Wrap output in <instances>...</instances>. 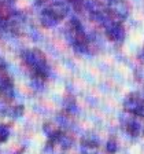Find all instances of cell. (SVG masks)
Returning <instances> with one entry per match:
<instances>
[{
  "mask_svg": "<svg viewBox=\"0 0 144 154\" xmlns=\"http://www.w3.org/2000/svg\"><path fill=\"white\" fill-rule=\"evenodd\" d=\"M22 58L25 63L30 67V70L33 73V81H37L38 85H41L43 81L47 80L48 77V66H47V59L43 51L33 48V50H28V51L22 52Z\"/></svg>",
  "mask_w": 144,
  "mask_h": 154,
  "instance_id": "obj_1",
  "label": "cell"
},
{
  "mask_svg": "<svg viewBox=\"0 0 144 154\" xmlns=\"http://www.w3.org/2000/svg\"><path fill=\"white\" fill-rule=\"evenodd\" d=\"M69 13V6L64 0H52L51 3L43 8L40 14V21L45 28H54L61 22Z\"/></svg>",
  "mask_w": 144,
  "mask_h": 154,
  "instance_id": "obj_2",
  "label": "cell"
},
{
  "mask_svg": "<svg viewBox=\"0 0 144 154\" xmlns=\"http://www.w3.org/2000/svg\"><path fill=\"white\" fill-rule=\"evenodd\" d=\"M67 37H69V40H70L71 45L74 47L76 51L86 52L89 42H88V37L84 32L82 25L77 18H71L69 25H67Z\"/></svg>",
  "mask_w": 144,
  "mask_h": 154,
  "instance_id": "obj_3",
  "label": "cell"
},
{
  "mask_svg": "<svg viewBox=\"0 0 144 154\" xmlns=\"http://www.w3.org/2000/svg\"><path fill=\"white\" fill-rule=\"evenodd\" d=\"M104 29H106V36H107L109 40H111V42H114V43H119L124 40L125 29L121 22L111 21L110 23H107V25L104 26Z\"/></svg>",
  "mask_w": 144,
  "mask_h": 154,
  "instance_id": "obj_4",
  "label": "cell"
},
{
  "mask_svg": "<svg viewBox=\"0 0 144 154\" xmlns=\"http://www.w3.org/2000/svg\"><path fill=\"white\" fill-rule=\"evenodd\" d=\"M99 149V140L93 135H86L81 139V151L84 154H96Z\"/></svg>",
  "mask_w": 144,
  "mask_h": 154,
  "instance_id": "obj_5",
  "label": "cell"
},
{
  "mask_svg": "<svg viewBox=\"0 0 144 154\" xmlns=\"http://www.w3.org/2000/svg\"><path fill=\"white\" fill-rule=\"evenodd\" d=\"M124 128L125 131H126V134L130 135V136H133V138H137V136H140L141 135V125L139 121H136L134 119H128L124 121Z\"/></svg>",
  "mask_w": 144,
  "mask_h": 154,
  "instance_id": "obj_6",
  "label": "cell"
},
{
  "mask_svg": "<svg viewBox=\"0 0 144 154\" xmlns=\"http://www.w3.org/2000/svg\"><path fill=\"white\" fill-rule=\"evenodd\" d=\"M140 100H141V96L139 95V94H134V92L130 94V95H128L125 98L124 109L128 113H133L134 110H136V107H137V105L140 103Z\"/></svg>",
  "mask_w": 144,
  "mask_h": 154,
  "instance_id": "obj_7",
  "label": "cell"
},
{
  "mask_svg": "<svg viewBox=\"0 0 144 154\" xmlns=\"http://www.w3.org/2000/svg\"><path fill=\"white\" fill-rule=\"evenodd\" d=\"M0 99L3 102H10L14 99L13 84H0Z\"/></svg>",
  "mask_w": 144,
  "mask_h": 154,
  "instance_id": "obj_8",
  "label": "cell"
},
{
  "mask_svg": "<svg viewBox=\"0 0 144 154\" xmlns=\"http://www.w3.org/2000/svg\"><path fill=\"white\" fill-rule=\"evenodd\" d=\"M0 84H13L11 77L7 73V63L3 58H0Z\"/></svg>",
  "mask_w": 144,
  "mask_h": 154,
  "instance_id": "obj_9",
  "label": "cell"
},
{
  "mask_svg": "<svg viewBox=\"0 0 144 154\" xmlns=\"http://www.w3.org/2000/svg\"><path fill=\"white\" fill-rule=\"evenodd\" d=\"M67 3H70L71 6H73V8L76 10V11H82V8L85 7V2L84 0H67Z\"/></svg>",
  "mask_w": 144,
  "mask_h": 154,
  "instance_id": "obj_10",
  "label": "cell"
},
{
  "mask_svg": "<svg viewBox=\"0 0 144 154\" xmlns=\"http://www.w3.org/2000/svg\"><path fill=\"white\" fill-rule=\"evenodd\" d=\"M8 136H10L8 128L4 124H0V143H4L8 139Z\"/></svg>",
  "mask_w": 144,
  "mask_h": 154,
  "instance_id": "obj_11",
  "label": "cell"
},
{
  "mask_svg": "<svg viewBox=\"0 0 144 154\" xmlns=\"http://www.w3.org/2000/svg\"><path fill=\"white\" fill-rule=\"evenodd\" d=\"M133 114L140 117V119H144V98H141L140 103L137 105V107H136V110L133 112Z\"/></svg>",
  "mask_w": 144,
  "mask_h": 154,
  "instance_id": "obj_12",
  "label": "cell"
},
{
  "mask_svg": "<svg viewBox=\"0 0 144 154\" xmlns=\"http://www.w3.org/2000/svg\"><path fill=\"white\" fill-rule=\"evenodd\" d=\"M106 151L110 154H114L115 151H117V143H115L114 140H109L106 143Z\"/></svg>",
  "mask_w": 144,
  "mask_h": 154,
  "instance_id": "obj_13",
  "label": "cell"
},
{
  "mask_svg": "<svg viewBox=\"0 0 144 154\" xmlns=\"http://www.w3.org/2000/svg\"><path fill=\"white\" fill-rule=\"evenodd\" d=\"M10 113H11L14 117H21V116L23 114V106L22 105L15 106V107H13V109L10 110Z\"/></svg>",
  "mask_w": 144,
  "mask_h": 154,
  "instance_id": "obj_14",
  "label": "cell"
},
{
  "mask_svg": "<svg viewBox=\"0 0 144 154\" xmlns=\"http://www.w3.org/2000/svg\"><path fill=\"white\" fill-rule=\"evenodd\" d=\"M51 2H52V0H37V2H36V4H37V6H41V7H45L48 3H51Z\"/></svg>",
  "mask_w": 144,
  "mask_h": 154,
  "instance_id": "obj_15",
  "label": "cell"
}]
</instances>
